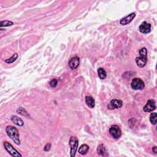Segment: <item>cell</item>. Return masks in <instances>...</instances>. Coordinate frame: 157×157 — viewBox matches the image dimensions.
<instances>
[{"label":"cell","mask_w":157,"mask_h":157,"mask_svg":"<svg viewBox=\"0 0 157 157\" xmlns=\"http://www.w3.org/2000/svg\"><path fill=\"white\" fill-rule=\"evenodd\" d=\"M17 112L19 113V114L25 116V117H30V115L28 114V113L26 111V110H25L23 108H19L17 109Z\"/></svg>","instance_id":"19"},{"label":"cell","mask_w":157,"mask_h":157,"mask_svg":"<svg viewBox=\"0 0 157 157\" xmlns=\"http://www.w3.org/2000/svg\"><path fill=\"white\" fill-rule=\"evenodd\" d=\"M135 17H136V14L134 12L131 13L130 14L125 17L124 18L121 19L120 20V23L122 25H126L129 24V23L132 22L133 21V20L134 19Z\"/></svg>","instance_id":"11"},{"label":"cell","mask_w":157,"mask_h":157,"mask_svg":"<svg viewBox=\"0 0 157 157\" xmlns=\"http://www.w3.org/2000/svg\"><path fill=\"white\" fill-rule=\"evenodd\" d=\"M109 132L110 134L116 139H119L121 136V131L119 126L116 125H114L110 126L109 129Z\"/></svg>","instance_id":"6"},{"label":"cell","mask_w":157,"mask_h":157,"mask_svg":"<svg viewBox=\"0 0 157 157\" xmlns=\"http://www.w3.org/2000/svg\"><path fill=\"white\" fill-rule=\"evenodd\" d=\"M6 132L14 142L17 145H20L21 142L19 138V132L18 129L13 126L8 125L6 128Z\"/></svg>","instance_id":"1"},{"label":"cell","mask_w":157,"mask_h":157,"mask_svg":"<svg viewBox=\"0 0 157 157\" xmlns=\"http://www.w3.org/2000/svg\"><path fill=\"white\" fill-rule=\"evenodd\" d=\"M69 145L70 146V156L74 157L78 145V139L76 136H71L69 139Z\"/></svg>","instance_id":"3"},{"label":"cell","mask_w":157,"mask_h":157,"mask_svg":"<svg viewBox=\"0 0 157 157\" xmlns=\"http://www.w3.org/2000/svg\"><path fill=\"white\" fill-rule=\"evenodd\" d=\"M156 118H157V114L156 112L152 113L150 116V121L152 125H156Z\"/></svg>","instance_id":"20"},{"label":"cell","mask_w":157,"mask_h":157,"mask_svg":"<svg viewBox=\"0 0 157 157\" xmlns=\"http://www.w3.org/2000/svg\"><path fill=\"white\" fill-rule=\"evenodd\" d=\"M11 120L15 125L19 126H23L24 125V121L23 120L16 116H12Z\"/></svg>","instance_id":"13"},{"label":"cell","mask_w":157,"mask_h":157,"mask_svg":"<svg viewBox=\"0 0 157 157\" xmlns=\"http://www.w3.org/2000/svg\"><path fill=\"white\" fill-rule=\"evenodd\" d=\"M69 66L73 70L77 69L80 64V58L77 56H75L70 59L69 61Z\"/></svg>","instance_id":"9"},{"label":"cell","mask_w":157,"mask_h":157,"mask_svg":"<svg viewBox=\"0 0 157 157\" xmlns=\"http://www.w3.org/2000/svg\"><path fill=\"white\" fill-rule=\"evenodd\" d=\"M152 151H153V152H154V153H155V154L157 153V147L156 146H155L152 148Z\"/></svg>","instance_id":"23"},{"label":"cell","mask_w":157,"mask_h":157,"mask_svg":"<svg viewBox=\"0 0 157 157\" xmlns=\"http://www.w3.org/2000/svg\"><path fill=\"white\" fill-rule=\"evenodd\" d=\"M139 57L136 58V63L139 68L144 67L147 62V50L143 47L139 51Z\"/></svg>","instance_id":"2"},{"label":"cell","mask_w":157,"mask_h":157,"mask_svg":"<svg viewBox=\"0 0 157 157\" xmlns=\"http://www.w3.org/2000/svg\"><path fill=\"white\" fill-rule=\"evenodd\" d=\"M17 58H18V54H14L10 58H8L7 60H5V62L8 63V64H11V63H14L15 61H16V60L17 59Z\"/></svg>","instance_id":"18"},{"label":"cell","mask_w":157,"mask_h":157,"mask_svg":"<svg viewBox=\"0 0 157 157\" xmlns=\"http://www.w3.org/2000/svg\"><path fill=\"white\" fill-rule=\"evenodd\" d=\"M122 105H123V102H122L121 100L114 99L110 101V104L108 106V108L110 110L120 109V108H121Z\"/></svg>","instance_id":"8"},{"label":"cell","mask_w":157,"mask_h":157,"mask_svg":"<svg viewBox=\"0 0 157 157\" xmlns=\"http://www.w3.org/2000/svg\"><path fill=\"white\" fill-rule=\"evenodd\" d=\"M85 102L86 105L88 106L90 108H93L95 106V101L93 97L90 96H86L85 97Z\"/></svg>","instance_id":"14"},{"label":"cell","mask_w":157,"mask_h":157,"mask_svg":"<svg viewBox=\"0 0 157 157\" xmlns=\"http://www.w3.org/2000/svg\"><path fill=\"white\" fill-rule=\"evenodd\" d=\"M14 25V23L9 20H2L0 22V27H10Z\"/></svg>","instance_id":"17"},{"label":"cell","mask_w":157,"mask_h":157,"mask_svg":"<svg viewBox=\"0 0 157 157\" xmlns=\"http://www.w3.org/2000/svg\"><path fill=\"white\" fill-rule=\"evenodd\" d=\"M97 152L98 154L100 156H109V153L107 150V148L104 144H100L98 145V149H97Z\"/></svg>","instance_id":"12"},{"label":"cell","mask_w":157,"mask_h":157,"mask_svg":"<svg viewBox=\"0 0 157 157\" xmlns=\"http://www.w3.org/2000/svg\"><path fill=\"white\" fill-rule=\"evenodd\" d=\"M156 109V103L153 100H149L147 101L143 109L145 112H152Z\"/></svg>","instance_id":"7"},{"label":"cell","mask_w":157,"mask_h":157,"mask_svg":"<svg viewBox=\"0 0 157 157\" xmlns=\"http://www.w3.org/2000/svg\"><path fill=\"white\" fill-rule=\"evenodd\" d=\"M51 146H52L51 144H49V143L45 145L44 148V150L45 152H49L50 150V149H51Z\"/></svg>","instance_id":"22"},{"label":"cell","mask_w":157,"mask_h":157,"mask_svg":"<svg viewBox=\"0 0 157 157\" xmlns=\"http://www.w3.org/2000/svg\"><path fill=\"white\" fill-rule=\"evenodd\" d=\"M151 24L147 23V22H144L142 24L139 26V31L143 34L149 33L151 31Z\"/></svg>","instance_id":"10"},{"label":"cell","mask_w":157,"mask_h":157,"mask_svg":"<svg viewBox=\"0 0 157 157\" xmlns=\"http://www.w3.org/2000/svg\"><path fill=\"white\" fill-rule=\"evenodd\" d=\"M98 74L99 77L102 80L105 79L107 77V73L105 71V69L102 68H100L98 69Z\"/></svg>","instance_id":"16"},{"label":"cell","mask_w":157,"mask_h":157,"mask_svg":"<svg viewBox=\"0 0 157 157\" xmlns=\"http://www.w3.org/2000/svg\"><path fill=\"white\" fill-rule=\"evenodd\" d=\"M89 146L86 144H82L78 149V153L82 155H85L89 152Z\"/></svg>","instance_id":"15"},{"label":"cell","mask_w":157,"mask_h":157,"mask_svg":"<svg viewBox=\"0 0 157 157\" xmlns=\"http://www.w3.org/2000/svg\"><path fill=\"white\" fill-rule=\"evenodd\" d=\"M4 146L6 151L12 156L22 157V155L17 151L15 148L9 142L6 141L4 142Z\"/></svg>","instance_id":"5"},{"label":"cell","mask_w":157,"mask_h":157,"mask_svg":"<svg viewBox=\"0 0 157 157\" xmlns=\"http://www.w3.org/2000/svg\"><path fill=\"white\" fill-rule=\"evenodd\" d=\"M58 85V81L55 78L54 79H52L50 82V85L52 88H55V87L57 86Z\"/></svg>","instance_id":"21"},{"label":"cell","mask_w":157,"mask_h":157,"mask_svg":"<svg viewBox=\"0 0 157 157\" xmlns=\"http://www.w3.org/2000/svg\"><path fill=\"white\" fill-rule=\"evenodd\" d=\"M131 86L134 90H141L144 89L145 84L141 78L136 77L133 78Z\"/></svg>","instance_id":"4"}]
</instances>
